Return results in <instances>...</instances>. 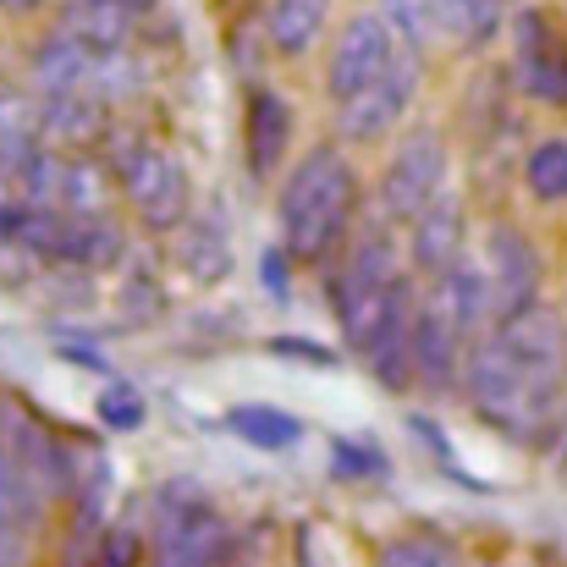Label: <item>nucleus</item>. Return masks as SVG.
<instances>
[{"label":"nucleus","instance_id":"f3484780","mask_svg":"<svg viewBox=\"0 0 567 567\" xmlns=\"http://www.w3.org/2000/svg\"><path fill=\"white\" fill-rule=\"evenodd\" d=\"M39 122H44V144L66 150V155H94L105 144V100L94 89L78 94H44L39 100Z\"/></svg>","mask_w":567,"mask_h":567},{"label":"nucleus","instance_id":"393cba45","mask_svg":"<svg viewBox=\"0 0 567 567\" xmlns=\"http://www.w3.org/2000/svg\"><path fill=\"white\" fill-rule=\"evenodd\" d=\"M94 419L105 424V430H144L150 424V402H144V391H133L127 380H105L100 391H94Z\"/></svg>","mask_w":567,"mask_h":567},{"label":"nucleus","instance_id":"a878e982","mask_svg":"<svg viewBox=\"0 0 567 567\" xmlns=\"http://www.w3.org/2000/svg\"><path fill=\"white\" fill-rule=\"evenodd\" d=\"M375 567H457V557L441 535H396L380 546Z\"/></svg>","mask_w":567,"mask_h":567},{"label":"nucleus","instance_id":"f03ea898","mask_svg":"<svg viewBox=\"0 0 567 567\" xmlns=\"http://www.w3.org/2000/svg\"><path fill=\"white\" fill-rule=\"evenodd\" d=\"M480 424H491L496 435H507L524 452H546L563 435L567 413V380L535 375L491 326L485 337H474L468 348V370H463V396H457Z\"/></svg>","mask_w":567,"mask_h":567},{"label":"nucleus","instance_id":"dca6fc26","mask_svg":"<svg viewBox=\"0 0 567 567\" xmlns=\"http://www.w3.org/2000/svg\"><path fill=\"white\" fill-rule=\"evenodd\" d=\"M94 66H100V50H89L72 28H44L39 44L28 50V72H33V89L39 100L44 94H78L94 83Z\"/></svg>","mask_w":567,"mask_h":567},{"label":"nucleus","instance_id":"b1692460","mask_svg":"<svg viewBox=\"0 0 567 567\" xmlns=\"http://www.w3.org/2000/svg\"><path fill=\"white\" fill-rule=\"evenodd\" d=\"M331 468L348 485H380V480H391V457L380 452L375 441H359V435H337L331 441Z\"/></svg>","mask_w":567,"mask_h":567},{"label":"nucleus","instance_id":"423d86ee","mask_svg":"<svg viewBox=\"0 0 567 567\" xmlns=\"http://www.w3.org/2000/svg\"><path fill=\"white\" fill-rule=\"evenodd\" d=\"M446 188H452V138L435 122H413L408 133L391 138V150L380 161L370 209L380 220H391L396 231H408Z\"/></svg>","mask_w":567,"mask_h":567},{"label":"nucleus","instance_id":"20e7f679","mask_svg":"<svg viewBox=\"0 0 567 567\" xmlns=\"http://www.w3.org/2000/svg\"><path fill=\"white\" fill-rule=\"evenodd\" d=\"M231 551L237 529L193 480H166L150 496V567H226Z\"/></svg>","mask_w":567,"mask_h":567},{"label":"nucleus","instance_id":"2eb2a0df","mask_svg":"<svg viewBox=\"0 0 567 567\" xmlns=\"http://www.w3.org/2000/svg\"><path fill=\"white\" fill-rule=\"evenodd\" d=\"M172 265L188 276L193 287H220L226 276H231V265H237V254H231V226L215 215V209H193L188 220L177 226V237H172Z\"/></svg>","mask_w":567,"mask_h":567},{"label":"nucleus","instance_id":"6ab92c4d","mask_svg":"<svg viewBox=\"0 0 567 567\" xmlns=\"http://www.w3.org/2000/svg\"><path fill=\"white\" fill-rule=\"evenodd\" d=\"M50 150L44 144V122H39V100H22V94H6L0 89V177L17 188L22 166Z\"/></svg>","mask_w":567,"mask_h":567},{"label":"nucleus","instance_id":"bb28decb","mask_svg":"<svg viewBox=\"0 0 567 567\" xmlns=\"http://www.w3.org/2000/svg\"><path fill=\"white\" fill-rule=\"evenodd\" d=\"M298 270H303V265H298L281 243H270V248L259 254V281H265V298L287 309V303H292V276H298Z\"/></svg>","mask_w":567,"mask_h":567},{"label":"nucleus","instance_id":"f8f14e48","mask_svg":"<svg viewBox=\"0 0 567 567\" xmlns=\"http://www.w3.org/2000/svg\"><path fill=\"white\" fill-rule=\"evenodd\" d=\"M402 248H408V270L430 287L441 281L446 270H457L463 259H474V215H468V193L446 188L408 231H402Z\"/></svg>","mask_w":567,"mask_h":567},{"label":"nucleus","instance_id":"6e6552de","mask_svg":"<svg viewBox=\"0 0 567 567\" xmlns=\"http://www.w3.org/2000/svg\"><path fill=\"white\" fill-rule=\"evenodd\" d=\"M507 78L524 100L535 105H551L567 111V22L551 6H535V0H518L513 11V28H507Z\"/></svg>","mask_w":567,"mask_h":567},{"label":"nucleus","instance_id":"c756f323","mask_svg":"<svg viewBox=\"0 0 567 567\" xmlns=\"http://www.w3.org/2000/svg\"><path fill=\"white\" fill-rule=\"evenodd\" d=\"M83 6H122V0H83Z\"/></svg>","mask_w":567,"mask_h":567},{"label":"nucleus","instance_id":"39448f33","mask_svg":"<svg viewBox=\"0 0 567 567\" xmlns=\"http://www.w3.org/2000/svg\"><path fill=\"white\" fill-rule=\"evenodd\" d=\"M326 276V303H331V320L337 331H348L364 309H375L391 287H402L413 270H408V248H402V231L391 220H380L375 209H364L353 243L320 270Z\"/></svg>","mask_w":567,"mask_h":567},{"label":"nucleus","instance_id":"ddd939ff","mask_svg":"<svg viewBox=\"0 0 567 567\" xmlns=\"http://www.w3.org/2000/svg\"><path fill=\"white\" fill-rule=\"evenodd\" d=\"M468 348H474V337L457 320H446L430 298H419V315H413V391L430 396V402L463 396Z\"/></svg>","mask_w":567,"mask_h":567},{"label":"nucleus","instance_id":"1a4fd4ad","mask_svg":"<svg viewBox=\"0 0 567 567\" xmlns=\"http://www.w3.org/2000/svg\"><path fill=\"white\" fill-rule=\"evenodd\" d=\"M402 44L391 33V22L380 17L375 6H359L337 22L331 44H326V61H320V94L337 105H348L353 94H364L370 83H380L391 66H396Z\"/></svg>","mask_w":567,"mask_h":567},{"label":"nucleus","instance_id":"7ed1b4c3","mask_svg":"<svg viewBox=\"0 0 567 567\" xmlns=\"http://www.w3.org/2000/svg\"><path fill=\"white\" fill-rule=\"evenodd\" d=\"M111 172H116V198H122V215L133 220V231H150V237H177V226L198 209V193H193L188 166L177 161V150H166L161 138H144V133H127L105 150Z\"/></svg>","mask_w":567,"mask_h":567},{"label":"nucleus","instance_id":"a211bd4d","mask_svg":"<svg viewBox=\"0 0 567 567\" xmlns=\"http://www.w3.org/2000/svg\"><path fill=\"white\" fill-rule=\"evenodd\" d=\"M513 11H518V0H435L441 33L463 55H491L507 39Z\"/></svg>","mask_w":567,"mask_h":567},{"label":"nucleus","instance_id":"0eeeda50","mask_svg":"<svg viewBox=\"0 0 567 567\" xmlns=\"http://www.w3.org/2000/svg\"><path fill=\"white\" fill-rule=\"evenodd\" d=\"M424 78H430V61L413 55V50H402L396 66L380 83H370L364 94H353L348 105L331 111L337 144L375 150V144H391L396 133H408L413 127V111H419V94H424Z\"/></svg>","mask_w":567,"mask_h":567},{"label":"nucleus","instance_id":"cd10ccee","mask_svg":"<svg viewBox=\"0 0 567 567\" xmlns=\"http://www.w3.org/2000/svg\"><path fill=\"white\" fill-rule=\"evenodd\" d=\"M144 557H150V535H138L133 524H111L94 567H144Z\"/></svg>","mask_w":567,"mask_h":567},{"label":"nucleus","instance_id":"f257e3e1","mask_svg":"<svg viewBox=\"0 0 567 567\" xmlns=\"http://www.w3.org/2000/svg\"><path fill=\"white\" fill-rule=\"evenodd\" d=\"M364 209L370 204H364V188H359L353 150L337 144V138H320L276 183V243L303 270H326L353 243Z\"/></svg>","mask_w":567,"mask_h":567},{"label":"nucleus","instance_id":"aec40b11","mask_svg":"<svg viewBox=\"0 0 567 567\" xmlns=\"http://www.w3.org/2000/svg\"><path fill=\"white\" fill-rule=\"evenodd\" d=\"M226 430L237 441H248L254 452H292L303 441V419L276 408V402H237V408H226Z\"/></svg>","mask_w":567,"mask_h":567},{"label":"nucleus","instance_id":"9d476101","mask_svg":"<svg viewBox=\"0 0 567 567\" xmlns=\"http://www.w3.org/2000/svg\"><path fill=\"white\" fill-rule=\"evenodd\" d=\"M474 254H480V265H485L496 320H513V315L546 303V254H540V243L529 237V226H518V220H491Z\"/></svg>","mask_w":567,"mask_h":567},{"label":"nucleus","instance_id":"4468645a","mask_svg":"<svg viewBox=\"0 0 567 567\" xmlns=\"http://www.w3.org/2000/svg\"><path fill=\"white\" fill-rule=\"evenodd\" d=\"M337 33V0H270L259 39L270 55L281 61H309L320 44H331Z\"/></svg>","mask_w":567,"mask_h":567},{"label":"nucleus","instance_id":"9b49d317","mask_svg":"<svg viewBox=\"0 0 567 567\" xmlns=\"http://www.w3.org/2000/svg\"><path fill=\"white\" fill-rule=\"evenodd\" d=\"M292 144H298V105L276 83H248V94H243V172H248V183H259V188L281 183L287 166L298 161Z\"/></svg>","mask_w":567,"mask_h":567},{"label":"nucleus","instance_id":"c85d7f7f","mask_svg":"<svg viewBox=\"0 0 567 567\" xmlns=\"http://www.w3.org/2000/svg\"><path fill=\"white\" fill-rule=\"evenodd\" d=\"M50 0H0V17H39Z\"/></svg>","mask_w":567,"mask_h":567},{"label":"nucleus","instance_id":"4be33fe9","mask_svg":"<svg viewBox=\"0 0 567 567\" xmlns=\"http://www.w3.org/2000/svg\"><path fill=\"white\" fill-rule=\"evenodd\" d=\"M375 11L391 22L396 44L413 50V55H424V61H435V50L446 44L441 17H435V0H375Z\"/></svg>","mask_w":567,"mask_h":567},{"label":"nucleus","instance_id":"5701e85b","mask_svg":"<svg viewBox=\"0 0 567 567\" xmlns=\"http://www.w3.org/2000/svg\"><path fill=\"white\" fill-rule=\"evenodd\" d=\"M166 309H172V298H166V281H161L155 270L133 265V270L122 276V292H116V320H122L127 331H144V326H155Z\"/></svg>","mask_w":567,"mask_h":567},{"label":"nucleus","instance_id":"412c9836","mask_svg":"<svg viewBox=\"0 0 567 567\" xmlns=\"http://www.w3.org/2000/svg\"><path fill=\"white\" fill-rule=\"evenodd\" d=\"M518 183L529 193V204L540 209H563L567 204V133H540L524 161H518Z\"/></svg>","mask_w":567,"mask_h":567}]
</instances>
